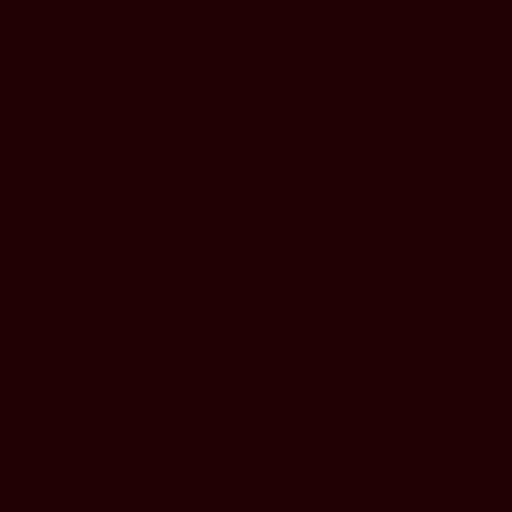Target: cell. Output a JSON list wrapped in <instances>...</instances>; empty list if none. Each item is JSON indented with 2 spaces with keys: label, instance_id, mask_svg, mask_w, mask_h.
<instances>
[]
</instances>
